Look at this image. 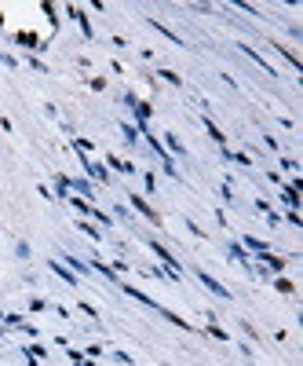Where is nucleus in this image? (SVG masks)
<instances>
[{
  "label": "nucleus",
  "mask_w": 303,
  "mask_h": 366,
  "mask_svg": "<svg viewBox=\"0 0 303 366\" xmlns=\"http://www.w3.org/2000/svg\"><path fill=\"white\" fill-rule=\"evenodd\" d=\"M84 168H88L95 180H106V168H102V165H95V161H88V158H84Z\"/></svg>",
  "instance_id": "4"
},
{
  "label": "nucleus",
  "mask_w": 303,
  "mask_h": 366,
  "mask_svg": "<svg viewBox=\"0 0 303 366\" xmlns=\"http://www.w3.org/2000/svg\"><path fill=\"white\" fill-rule=\"evenodd\" d=\"M150 249H154V253L161 256V261H165V268H168L172 275H179V264H176V261H172V253H168L165 246H158V242H154V246H150Z\"/></svg>",
  "instance_id": "1"
},
{
  "label": "nucleus",
  "mask_w": 303,
  "mask_h": 366,
  "mask_svg": "<svg viewBox=\"0 0 303 366\" xmlns=\"http://www.w3.org/2000/svg\"><path fill=\"white\" fill-rule=\"evenodd\" d=\"M205 125H208V136H212L215 143H220V147H223V132H220V128H215V121H208V118H205Z\"/></svg>",
  "instance_id": "8"
},
{
  "label": "nucleus",
  "mask_w": 303,
  "mask_h": 366,
  "mask_svg": "<svg viewBox=\"0 0 303 366\" xmlns=\"http://www.w3.org/2000/svg\"><path fill=\"white\" fill-rule=\"evenodd\" d=\"M0 23H4V15H0Z\"/></svg>",
  "instance_id": "13"
},
{
  "label": "nucleus",
  "mask_w": 303,
  "mask_h": 366,
  "mask_svg": "<svg viewBox=\"0 0 303 366\" xmlns=\"http://www.w3.org/2000/svg\"><path fill=\"white\" fill-rule=\"evenodd\" d=\"M274 286H278L281 293H296V286L289 282V278H274Z\"/></svg>",
  "instance_id": "10"
},
{
  "label": "nucleus",
  "mask_w": 303,
  "mask_h": 366,
  "mask_svg": "<svg viewBox=\"0 0 303 366\" xmlns=\"http://www.w3.org/2000/svg\"><path fill=\"white\" fill-rule=\"evenodd\" d=\"M208 337H215V341H227V333H223L220 326H208Z\"/></svg>",
  "instance_id": "11"
},
{
  "label": "nucleus",
  "mask_w": 303,
  "mask_h": 366,
  "mask_svg": "<svg viewBox=\"0 0 303 366\" xmlns=\"http://www.w3.org/2000/svg\"><path fill=\"white\" fill-rule=\"evenodd\" d=\"M52 271H55V275H62V278H66L70 286H77V278H73V271H66V268H62V264H52Z\"/></svg>",
  "instance_id": "6"
},
{
  "label": "nucleus",
  "mask_w": 303,
  "mask_h": 366,
  "mask_svg": "<svg viewBox=\"0 0 303 366\" xmlns=\"http://www.w3.org/2000/svg\"><path fill=\"white\" fill-rule=\"evenodd\" d=\"M161 77H165L168 84H179V74H172V70H161Z\"/></svg>",
  "instance_id": "12"
},
{
  "label": "nucleus",
  "mask_w": 303,
  "mask_h": 366,
  "mask_svg": "<svg viewBox=\"0 0 303 366\" xmlns=\"http://www.w3.org/2000/svg\"><path fill=\"white\" fill-rule=\"evenodd\" d=\"M70 187H73V190H81V195H95L88 180H70Z\"/></svg>",
  "instance_id": "5"
},
{
  "label": "nucleus",
  "mask_w": 303,
  "mask_h": 366,
  "mask_svg": "<svg viewBox=\"0 0 303 366\" xmlns=\"http://www.w3.org/2000/svg\"><path fill=\"white\" fill-rule=\"evenodd\" d=\"M198 278L205 282V290H212L215 297H230V293H227V286H220V282H215V278H208V275H198Z\"/></svg>",
  "instance_id": "2"
},
{
  "label": "nucleus",
  "mask_w": 303,
  "mask_h": 366,
  "mask_svg": "<svg viewBox=\"0 0 303 366\" xmlns=\"http://www.w3.org/2000/svg\"><path fill=\"white\" fill-rule=\"evenodd\" d=\"M132 205H136V209L143 212V217H146V220H154V224H158V212H154V209H150V205H146V202H143L139 195H132Z\"/></svg>",
  "instance_id": "3"
},
{
  "label": "nucleus",
  "mask_w": 303,
  "mask_h": 366,
  "mask_svg": "<svg viewBox=\"0 0 303 366\" xmlns=\"http://www.w3.org/2000/svg\"><path fill=\"white\" fill-rule=\"evenodd\" d=\"M245 246H249V249H256V253H267V242L252 239V234H245Z\"/></svg>",
  "instance_id": "7"
},
{
  "label": "nucleus",
  "mask_w": 303,
  "mask_h": 366,
  "mask_svg": "<svg viewBox=\"0 0 303 366\" xmlns=\"http://www.w3.org/2000/svg\"><path fill=\"white\" fill-rule=\"evenodd\" d=\"M259 256H263V261H267L274 271H281V264H285V261H281V256H274V253H259Z\"/></svg>",
  "instance_id": "9"
}]
</instances>
